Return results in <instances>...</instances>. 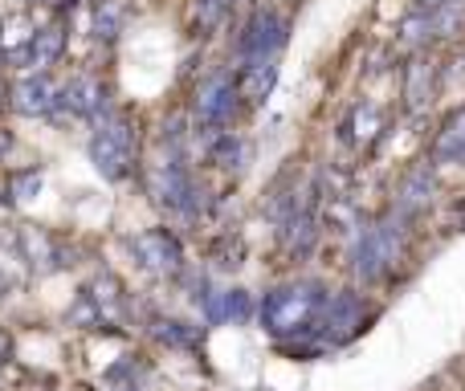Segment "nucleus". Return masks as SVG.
I'll list each match as a JSON object with an SVG mask.
<instances>
[{"instance_id":"nucleus-10","label":"nucleus","mask_w":465,"mask_h":391,"mask_svg":"<svg viewBox=\"0 0 465 391\" xmlns=\"http://www.w3.org/2000/svg\"><path fill=\"white\" fill-rule=\"evenodd\" d=\"M90 298H94V306H98V310H103V318H111V314L119 310V286H114L111 278H106V281H98V286H94V294H90Z\"/></svg>"},{"instance_id":"nucleus-8","label":"nucleus","mask_w":465,"mask_h":391,"mask_svg":"<svg viewBox=\"0 0 465 391\" xmlns=\"http://www.w3.org/2000/svg\"><path fill=\"white\" fill-rule=\"evenodd\" d=\"M213 318H237V322H245L249 318V298L241 294V289H232V294L221 298V310L213 314Z\"/></svg>"},{"instance_id":"nucleus-12","label":"nucleus","mask_w":465,"mask_h":391,"mask_svg":"<svg viewBox=\"0 0 465 391\" xmlns=\"http://www.w3.org/2000/svg\"><path fill=\"white\" fill-rule=\"evenodd\" d=\"M8 347H13V338H8V330H5V327H0V363H5V359H8Z\"/></svg>"},{"instance_id":"nucleus-7","label":"nucleus","mask_w":465,"mask_h":391,"mask_svg":"<svg viewBox=\"0 0 465 391\" xmlns=\"http://www.w3.org/2000/svg\"><path fill=\"white\" fill-rule=\"evenodd\" d=\"M62 54V29H45V33H37V37H33V62L37 65H45V62H54V57Z\"/></svg>"},{"instance_id":"nucleus-4","label":"nucleus","mask_w":465,"mask_h":391,"mask_svg":"<svg viewBox=\"0 0 465 391\" xmlns=\"http://www.w3.org/2000/svg\"><path fill=\"white\" fill-rule=\"evenodd\" d=\"M21 253L29 257L33 265H41V269H54L57 265V249H54V240L45 237V232L41 229H21Z\"/></svg>"},{"instance_id":"nucleus-6","label":"nucleus","mask_w":465,"mask_h":391,"mask_svg":"<svg viewBox=\"0 0 465 391\" xmlns=\"http://www.w3.org/2000/svg\"><path fill=\"white\" fill-rule=\"evenodd\" d=\"M54 90H49V82H25V86H16V106H21L25 114H41L49 111V103H54Z\"/></svg>"},{"instance_id":"nucleus-9","label":"nucleus","mask_w":465,"mask_h":391,"mask_svg":"<svg viewBox=\"0 0 465 391\" xmlns=\"http://www.w3.org/2000/svg\"><path fill=\"white\" fill-rule=\"evenodd\" d=\"M429 192H433L429 176H425V171H417V176H412L409 184H404V200H401V204H404V208H420V204L429 200Z\"/></svg>"},{"instance_id":"nucleus-5","label":"nucleus","mask_w":465,"mask_h":391,"mask_svg":"<svg viewBox=\"0 0 465 391\" xmlns=\"http://www.w3.org/2000/svg\"><path fill=\"white\" fill-rule=\"evenodd\" d=\"M433 155H437L441 163H453V160H461V155H465V114H461V119H453L450 127H445V135L437 139Z\"/></svg>"},{"instance_id":"nucleus-1","label":"nucleus","mask_w":465,"mask_h":391,"mask_svg":"<svg viewBox=\"0 0 465 391\" xmlns=\"http://www.w3.org/2000/svg\"><path fill=\"white\" fill-rule=\"evenodd\" d=\"M314 310H319V286H286L265 298L262 322L273 335H290V330H302L314 318Z\"/></svg>"},{"instance_id":"nucleus-13","label":"nucleus","mask_w":465,"mask_h":391,"mask_svg":"<svg viewBox=\"0 0 465 391\" xmlns=\"http://www.w3.org/2000/svg\"><path fill=\"white\" fill-rule=\"evenodd\" d=\"M8 289H13V278L5 273V261H0V294H8Z\"/></svg>"},{"instance_id":"nucleus-2","label":"nucleus","mask_w":465,"mask_h":391,"mask_svg":"<svg viewBox=\"0 0 465 391\" xmlns=\"http://www.w3.org/2000/svg\"><path fill=\"white\" fill-rule=\"evenodd\" d=\"M90 155H94V163H98V171H103V176L123 180V176H127V168H131V155H135V143H131V127H127L123 119L106 122V127L98 131V139H94V147H90Z\"/></svg>"},{"instance_id":"nucleus-3","label":"nucleus","mask_w":465,"mask_h":391,"mask_svg":"<svg viewBox=\"0 0 465 391\" xmlns=\"http://www.w3.org/2000/svg\"><path fill=\"white\" fill-rule=\"evenodd\" d=\"M135 253L143 257V265L147 269H155V273H163V278H176L180 273V240L172 237L168 229H143L135 237Z\"/></svg>"},{"instance_id":"nucleus-14","label":"nucleus","mask_w":465,"mask_h":391,"mask_svg":"<svg viewBox=\"0 0 465 391\" xmlns=\"http://www.w3.org/2000/svg\"><path fill=\"white\" fill-rule=\"evenodd\" d=\"M111 391H139L135 384H119V387H111Z\"/></svg>"},{"instance_id":"nucleus-11","label":"nucleus","mask_w":465,"mask_h":391,"mask_svg":"<svg viewBox=\"0 0 465 391\" xmlns=\"http://www.w3.org/2000/svg\"><path fill=\"white\" fill-rule=\"evenodd\" d=\"M37 192H41V171H37V168L16 171V176H13V196H16V200H33Z\"/></svg>"}]
</instances>
